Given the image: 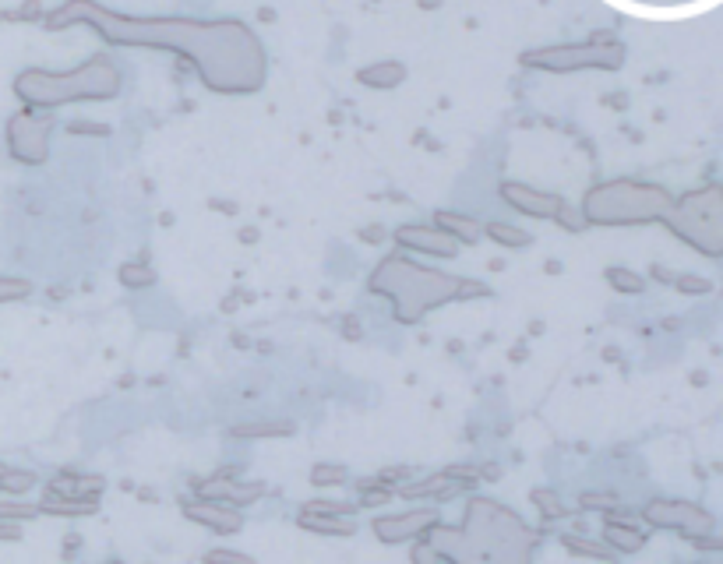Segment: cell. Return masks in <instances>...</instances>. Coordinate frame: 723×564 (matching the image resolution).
Instances as JSON below:
<instances>
[{
  "label": "cell",
  "instance_id": "1",
  "mask_svg": "<svg viewBox=\"0 0 723 564\" xmlns=\"http://www.w3.org/2000/svg\"><path fill=\"white\" fill-rule=\"evenodd\" d=\"M92 25L117 46H156L194 64L212 92H254L265 82V50L240 22H191V18H124L92 0H68L46 18L50 29Z\"/></svg>",
  "mask_w": 723,
  "mask_h": 564
},
{
  "label": "cell",
  "instance_id": "2",
  "mask_svg": "<svg viewBox=\"0 0 723 564\" xmlns=\"http://www.w3.org/2000/svg\"><path fill=\"white\" fill-rule=\"evenodd\" d=\"M424 540L441 561H526L537 533L505 505L477 498L466 505L463 526L431 529Z\"/></svg>",
  "mask_w": 723,
  "mask_h": 564
},
{
  "label": "cell",
  "instance_id": "3",
  "mask_svg": "<svg viewBox=\"0 0 723 564\" xmlns=\"http://www.w3.org/2000/svg\"><path fill=\"white\" fill-rule=\"evenodd\" d=\"M371 290L396 304L399 321H417L420 314L434 311L438 304L473 297V293H484L480 286H473V282L455 279V275L431 272V268H420V265H413L410 258H385L381 261L371 275Z\"/></svg>",
  "mask_w": 723,
  "mask_h": 564
},
{
  "label": "cell",
  "instance_id": "4",
  "mask_svg": "<svg viewBox=\"0 0 723 564\" xmlns=\"http://www.w3.org/2000/svg\"><path fill=\"white\" fill-rule=\"evenodd\" d=\"M120 75L117 67L106 57H96L82 64L78 71H64V75H50V71H25L15 78L18 99L29 106H60L75 103V99H106L117 96Z\"/></svg>",
  "mask_w": 723,
  "mask_h": 564
},
{
  "label": "cell",
  "instance_id": "5",
  "mask_svg": "<svg viewBox=\"0 0 723 564\" xmlns=\"http://www.w3.org/2000/svg\"><path fill=\"white\" fill-rule=\"evenodd\" d=\"M664 208V194L649 191L639 184H604L597 191H589L582 201V216L589 223H635V219H649Z\"/></svg>",
  "mask_w": 723,
  "mask_h": 564
},
{
  "label": "cell",
  "instance_id": "6",
  "mask_svg": "<svg viewBox=\"0 0 723 564\" xmlns=\"http://www.w3.org/2000/svg\"><path fill=\"white\" fill-rule=\"evenodd\" d=\"M526 64L565 75V71H579V67H618L621 50L618 46H554V50L526 53Z\"/></svg>",
  "mask_w": 723,
  "mask_h": 564
},
{
  "label": "cell",
  "instance_id": "7",
  "mask_svg": "<svg viewBox=\"0 0 723 564\" xmlns=\"http://www.w3.org/2000/svg\"><path fill=\"white\" fill-rule=\"evenodd\" d=\"M46 138H50V120L36 117V113H18L15 120L8 124V145H11V156L18 163H29L39 166L46 159Z\"/></svg>",
  "mask_w": 723,
  "mask_h": 564
},
{
  "label": "cell",
  "instance_id": "8",
  "mask_svg": "<svg viewBox=\"0 0 723 564\" xmlns=\"http://www.w3.org/2000/svg\"><path fill=\"white\" fill-rule=\"evenodd\" d=\"M434 526H438V512H431V508H413V512H403V515L374 519V536H378L381 543H403V540H413V536H427Z\"/></svg>",
  "mask_w": 723,
  "mask_h": 564
},
{
  "label": "cell",
  "instance_id": "9",
  "mask_svg": "<svg viewBox=\"0 0 723 564\" xmlns=\"http://www.w3.org/2000/svg\"><path fill=\"white\" fill-rule=\"evenodd\" d=\"M396 244L417 254H431V258H455L459 251V240L448 237L441 226H399Z\"/></svg>",
  "mask_w": 723,
  "mask_h": 564
},
{
  "label": "cell",
  "instance_id": "10",
  "mask_svg": "<svg viewBox=\"0 0 723 564\" xmlns=\"http://www.w3.org/2000/svg\"><path fill=\"white\" fill-rule=\"evenodd\" d=\"M184 515L198 526H209L212 533H237L244 526V515L237 505L230 501H212V498H198V501H184Z\"/></svg>",
  "mask_w": 723,
  "mask_h": 564
},
{
  "label": "cell",
  "instance_id": "11",
  "mask_svg": "<svg viewBox=\"0 0 723 564\" xmlns=\"http://www.w3.org/2000/svg\"><path fill=\"white\" fill-rule=\"evenodd\" d=\"M501 198L533 219H558L561 212H565V201L561 198L537 191V187H526V184H501Z\"/></svg>",
  "mask_w": 723,
  "mask_h": 564
},
{
  "label": "cell",
  "instance_id": "12",
  "mask_svg": "<svg viewBox=\"0 0 723 564\" xmlns=\"http://www.w3.org/2000/svg\"><path fill=\"white\" fill-rule=\"evenodd\" d=\"M261 483H237V480H205V483H198V494L202 498H212V501H230V505H237V508H244V505H251L254 498H261Z\"/></svg>",
  "mask_w": 723,
  "mask_h": 564
},
{
  "label": "cell",
  "instance_id": "13",
  "mask_svg": "<svg viewBox=\"0 0 723 564\" xmlns=\"http://www.w3.org/2000/svg\"><path fill=\"white\" fill-rule=\"evenodd\" d=\"M459 483L463 480H455L452 473H438L424 483H410V487H403V498H448V494L459 490Z\"/></svg>",
  "mask_w": 723,
  "mask_h": 564
},
{
  "label": "cell",
  "instance_id": "14",
  "mask_svg": "<svg viewBox=\"0 0 723 564\" xmlns=\"http://www.w3.org/2000/svg\"><path fill=\"white\" fill-rule=\"evenodd\" d=\"M300 526L314 529V533L353 536V522L350 519H339L336 512H304V515H300Z\"/></svg>",
  "mask_w": 723,
  "mask_h": 564
},
{
  "label": "cell",
  "instance_id": "15",
  "mask_svg": "<svg viewBox=\"0 0 723 564\" xmlns=\"http://www.w3.org/2000/svg\"><path fill=\"white\" fill-rule=\"evenodd\" d=\"M39 512L46 515H92L96 512V501H78V498H60L46 490V501L39 505Z\"/></svg>",
  "mask_w": 723,
  "mask_h": 564
},
{
  "label": "cell",
  "instance_id": "16",
  "mask_svg": "<svg viewBox=\"0 0 723 564\" xmlns=\"http://www.w3.org/2000/svg\"><path fill=\"white\" fill-rule=\"evenodd\" d=\"M360 82L371 85V89H392V85H399L406 78V71L399 64H374L367 67V71H360Z\"/></svg>",
  "mask_w": 723,
  "mask_h": 564
},
{
  "label": "cell",
  "instance_id": "17",
  "mask_svg": "<svg viewBox=\"0 0 723 564\" xmlns=\"http://www.w3.org/2000/svg\"><path fill=\"white\" fill-rule=\"evenodd\" d=\"M438 226L448 233V237L463 240V244H477V237H480V226L473 223V219H466V216H455V212H441Z\"/></svg>",
  "mask_w": 723,
  "mask_h": 564
},
{
  "label": "cell",
  "instance_id": "18",
  "mask_svg": "<svg viewBox=\"0 0 723 564\" xmlns=\"http://www.w3.org/2000/svg\"><path fill=\"white\" fill-rule=\"evenodd\" d=\"M32 487H36V473L4 466V473H0V490H4V494H25V490Z\"/></svg>",
  "mask_w": 723,
  "mask_h": 564
},
{
  "label": "cell",
  "instance_id": "19",
  "mask_svg": "<svg viewBox=\"0 0 723 564\" xmlns=\"http://www.w3.org/2000/svg\"><path fill=\"white\" fill-rule=\"evenodd\" d=\"M487 237L498 240V244H505V247H526V244H530V233L512 230V226H501V223L487 226Z\"/></svg>",
  "mask_w": 723,
  "mask_h": 564
},
{
  "label": "cell",
  "instance_id": "20",
  "mask_svg": "<svg viewBox=\"0 0 723 564\" xmlns=\"http://www.w3.org/2000/svg\"><path fill=\"white\" fill-rule=\"evenodd\" d=\"M290 423H247V427H237V438H269V434H290Z\"/></svg>",
  "mask_w": 723,
  "mask_h": 564
},
{
  "label": "cell",
  "instance_id": "21",
  "mask_svg": "<svg viewBox=\"0 0 723 564\" xmlns=\"http://www.w3.org/2000/svg\"><path fill=\"white\" fill-rule=\"evenodd\" d=\"M32 286L25 279H8V275H0V304H8V300H22L29 297Z\"/></svg>",
  "mask_w": 723,
  "mask_h": 564
},
{
  "label": "cell",
  "instance_id": "22",
  "mask_svg": "<svg viewBox=\"0 0 723 564\" xmlns=\"http://www.w3.org/2000/svg\"><path fill=\"white\" fill-rule=\"evenodd\" d=\"M311 483H318V487H339V483H346V469L343 466H314Z\"/></svg>",
  "mask_w": 723,
  "mask_h": 564
},
{
  "label": "cell",
  "instance_id": "23",
  "mask_svg": "<svg viewBox=\"0 0 723 564\" xmlns=\"http://www.w3.org/2000/svg\"><path fill=\"white\" fill-rule=\"evenodd\" d=\"M607 540L618 543L621 550H635V547H642V540H646V536L632 533V529H625V526H607Z\"/></svg>",
  "mask_w": 723,
  "mask_h": 564
},
{
  "label": "cell",
  "instance_id": "24",
  "mask_svg": "<svg viewBox=\"0 0 723 564\" xmlns=\"http://www.w3.org/2000/svg\"><path fill=\"white\" fill-rule=\"evenodd\" d=\"M607 279H611V286H618V290H625V293H639V290H642V279H639V275L621 272V268H611V272H607Z\"/></svg>",
  "mask_w": 723,
  "mask_h": 564
},
{
  "label": "cell",
  "instance_id": "25",
  "mask_svg": "<svg viewBox=\"0 0 723 564\" xmlns=\"http://www.w3.org/2000/svg\"><path fill=\"white\" fill-rule=\"evenodd\" d=\"M120 279H124V286H149L156 275H152L149 268H142V265H127L124 272H120Z\"/></svg>",
  "mask_w": 723,
  "mask_h": 564
},
{
  "label": "cell",
  "instance_id": "26",
  "mask_svg": "<svg viewBox=\"0 0 723 564\" xmlns=\"http://www.w3.org/2000/svg\"><path fill=\"white\" fill-rule=\"evenodd\" d=\"M533 505H540L547 515H565L568 508H561V501L554 498L551 490H533Z\"/></svg>",
  "mask_w": 723,
  "mask_h": 564
},
{
  "label": "cell",
  "instance_id": "27",
  "mask_svg": "<svg viewBox=\"0 0 723 564\" xmlns=\"http://www.w3.org/2000/svg\"><path fill=\"white\" fill-rule=\"evenodd\" d=\"M36 515H39L36 505H0V519L25 522V519H36Z\"/></svg>",
  "mask_w": 723,
  "mask_h": 564
},
{
  "label": "cell",
  "instance_id": "28",
  "mask_svg": "<svg viewBox=\"0 0 723 564\" xmlns=\"http://www.w3.org/2000/svg\"><path fill=\"white\" fill-rule=\"evenodd\" d=\"M565 547L572 550V554H593V557H607L600 547H593V543H579L575 536H565Z\"/></svg>",
  "mask_w": 723,
  "mask_h": 564
},
{
  "label": "cell",
  "instance_id": "29",
  "mask_svg": "<svg viewBox=\"0 0 723 564\" xmlns=\"http://www.w3.org/2000/svg\"><path fill=\"white\" fill-rule=\"evenodd\" d=\"M205 561H237V564H251V557H247V554H237V550H212V554H205Z\"/></svg>",
  "mask_w": 723,
  "mask_h": 564
},
{
  "label": "cell",
  "instance_id": "30",
  "mask_svg": "<svg viewBox=\"0 0 723 564\" xmlns=\"http://www.w3.org/2000/svg\"><path fill=\"white\" fill-rule=\"evenodd\" d=\"M0 540H18V522L0 519Z\"/></svg>",
  "mask_w": 723,
  "mask_h": 564
}]
</instances>
